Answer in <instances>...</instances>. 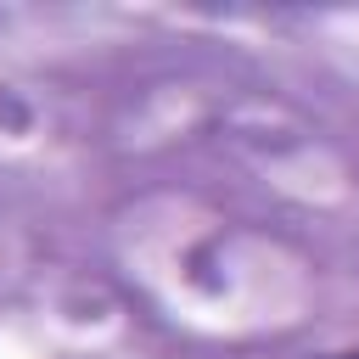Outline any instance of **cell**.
Wrapping results in <instances>:
<instances>
[{"mask_svg": "<svg viewBox=\"0 0 359 359\" xmlns=\"http://www.w3.org/2000/svg\"><path fill=\"white\" fill-rule=\"evenodd\" d=\"M309 359H359V348H337V353H309Z\"/></svg>", "mask_w": 359, "mask_h": 359, "instance_id": "cell-1", "label": "cell"}]
</instances>
